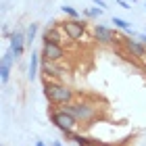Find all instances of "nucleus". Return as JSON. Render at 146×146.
<instances>
[{"instance_id":"20","label":"nucleus","mask_w":146,"mask_h":146,"mask_svg":"<svg viewBox=\"0 0 146 146\" xmlns=\"http://www.w3.org/2000/svg\"><path fill=\"white\" fill-rule=\"evenodd\" d=\"M144 11H146V4H144Z\"/></svg>"},{"instance_id":"17","label":"nucleus","mask_w":146,"mask_h":146,"mask_svg":"<svg viewBox=\"0 0 146 146\" xmlns=\"http://www.w3.org/2000/svg\"><path fill=\"white\" fill-rule=\"evenodd\" d=\"M119 6H123V9H131V6H127V2H123V0H117Z\"/></svg>"},{"instance_id":"22","label":"nucleus","mask_w":146,"mask_h":146,"mask_svg":"<svg viewBox=\"0 0 146 146\" xmlns=\"http://www.w3.org/2000/svg\"><path fill=\"white\" fill-rule=\"evenodd\" d=\"M131 2H136V0H131Z\"/></svg>"},{"instance_id":"15","label":"nucleus","mask_w":146,"mask_h":146,"mask_svg":"<svg viewBox=\"0 0 146 146\" xmlns=\"http://www.w3.org/2000/svg\"><path fill=\"white\" fill-rule=\"evenodd\" d=\"M102 13H104V9H100V6H92V9L86 11V15H88V17H102Z\"/></svg>"},{"instance_id":"10","label":"nucleus","mask_w":146,"mask_h":146,"mask_svg":"<svg viewBox=\"0 0 146 146\" xmlns=\"http://www.w3.org/2000/svg\"><path fill=\"white\" fill-rule=\"evenodd\" d=\"M40 56H42V54H36V52H31V56H29V67H27V79H29V82H34V79L38 77Z\"/></svg>"},{"instance_id":"14","label":"nucleus","mask_w":146,"mask_h":146,"mask_svg":"<svg viewBox=\"0 0 146 146\" xmlns=\"http://www.w3.org/2000/svg\"><path fill=\"white\" fill-rule=\"evenodd\" d=\"M61 11H63L69 19H82V13H79L77 9H73L71 4H63V6H61Z\"/></svg>"},{"instance_id":"7","label":"nucleus","mask_w":146,"mask_h":146,"mask_svg":"<svg viewBox=\"0 0 146 146\" xmlns=\"http://www.w3.org/2000/svg\"><path fill=\"white\" fill-rule=\"evenodd\" d=\"M9 50L15 54V58H21L23 50H25V31H13V34L9 36Z\"/></svg>"},{"instance_id":"9","label":"nucleus","mask_w":146,"mask_h":146,"mask_svg":"<svg viewBox=\"0 0 146 146\" xmlns=\"http://www.w3.org/2000/svg\"><path fill=\"white\" fill-rule=\"evenodd\" d=\"M65 29H63V25L58 27V25H52V27H48L44 31V42H54V44H61L63 40H65Z\"/></svg>"},{"instance_id":"1","label":"nucleus","mask_w":146,"mask_h":146,"mask_svg":"<svg viewBox=\"0 0 146 146\" xmlns=\"http://www.w3.org/2000/svg\"><path fill=\"white\" fill-rule=\"evenodd\" d=\"M44 94L52 104H56V107H65V104L75 100V90H73L71 86L63 84V82H52V79L50 82L48 79L44 82Z\"/></svg>"},{"instance_id":"19","label":"nucleus","mask_w":146,"mask_h":146,"mask_svg":"<svg viewBox=\"0 0 146 146\" xmlns=\"http://www.w3.org/2000/svg\"><path fill=\"white\" fill-rule=\"evenodd\" d=\"M52 146H63V142H58V140H56V142H54V144H52Z\"/></svg>"},{"instance_id":"11","label":"nucleus","mask_w":146,"mask_h":146,"mask_svg":"<svg viewBox=\"0 0 146 146\" xmlns=\"http://www.w3.org/2000/svg\"><path fill=\"white\" fill-rule=\"evenodd\" d=\"M113 23H115V27L123 29V31H127L131 38H136V36H138L136 31L131 29V23H129V21H125V19H121V17H113Z\"/></svg>"},{"instance_id":"16","label":"nucleus","mask_w":146,"mask_h":146,"mask_svg":"<svg viewBox=\"0 0 146 146\" xmlns=\"http://www.w3.org/2000/svg\"><path fill=\"white\" fill-rule=\"evenodd\" d=\"M136 38H138V40H140V42H142V44L146 46V34H138Z\"/></svg>"},{"instance_id":"5","label":"nucleus","mask_w":146,"mask_h":146,"mask_svg":"<svg viewBox=\"0 0 146 146\" xmlns=\"http://www.w3.org/2000/svg\"><path fill=\"white\" fill-rule=\"evenodd\" d=\"M63 29H65V34H67V38L71 42H79L86 34V23L82 19H69V21L63 23Z\"/></svg>"},{"instance_id":"3","label":"nucleus","mask_w":146,"mask_h":146,"mask_svg":"<svg viewBox=\"0 0 146 146\" xmlns=\"http://www.w3.org/2000/svg\"><path fill=\"white\" fill-rule=\"evenodd\" d=\"M50 119H52V123H54L61 131H73V129H75L77 125H79L77 119L73 117V115H69V113L65 111V109L54 111V113L50 115Z\"/></svg>"},{"instance_id":"18","label":"nucleus","mask_w":146,"mask_h":146,"mask_svg":"<svg viewBox=\"0 0 146 146\" xmlns=\"http://www.w3.org/2000/svg\"><path fill=\"white\" fill-rule=\"evenodd\" d=\"M36 146H48V144H44V142H40V140H38V142H36Z\"/></svg>"},{"instance_id":"8","label":"nucleus","mask_w":146,"mask_h":146,"mask_svg":"<svg viewBox=\"0 0 146 146\" xmlns=\"http://www.w3.org/2000/svg\"><path fill=\"white\" fill-rule=\"evenodd\" d=\"M121 40H123L125 50H127L131 56H136V58H146V46H144L138 38H121Z\"/></svg>"},{"instance_id":"2","label":"nucleus","mask_w":146,"mask_h":146,"mask_svg":"<svg viewBox=\"0 0 146 146\" xmlns=\"http://www.w3.org/2000/svg\"><path fill=\"white\" fill-rule=\"evenodd\" d=\"M61 109H65L69 115H73L79 123H90L98 117V107L94 102H88V100H73Z\"/></svg>"},{"instance_id":"13","label":"nucleus","mask_w":146,"mask_h":146,"mask_svg":"<svg viewBox=\"0 0 146 146\" xmlns=\"http://www.w3.org/2000/svg\"><path fill=\"white\" fill-rule=\"evenodd\" d=\"M11 65H13V63L0 61V79H2V84H6V82L11 79Z\"/></svg>"},{"instance_id":"4","label":"nucleus","mask_w":146,"mask_h":146,"mask_svg":"<svg viewBox=\"0 0 146 146\" xmlns=\"http://www.w3.org/2000/svg\"><path fill=\"white\" fill-rule=\"evenodd\" d=\"M42 61H50V63H61L65 58V48L61 44H54V42H44L42 44Z\"/></svg>"},{"instance_id":"21","label":"nucleus","mask_w":146,"mask_h":146,"mask_svg":"<svg viewBox=\"0 0 146 146\" xmlns=\"http://www.w3.org/2000/svg\"><path fill=\"white\" fill-rule=\"evenodd\" d=\"M100 146H107V144H100Z\"/></svg>"},{"instance_id":"12","label":"nucleus","mask_w":146,"mask_h":146,"mask_svg":"<svg viewBox=\"0 0 146 146\" xmlns=\"http://www.w3.org/2000/svg\"><path fill=\"white\" fill-rule=\"evenodd\" d=\"M36 36H38V23H31L29 27L25 29V44L31 46V44H34V40H36Z\"/></svg>"},{"instance_id":"6","label":"nucleus","mask_w":146,"mask_h":146,"mask_svg":"<svg viewBox=\"0 0 146 146\" xmlns=\"http://www.w3.org/2000/svg\"><path fill=\"white\" fill-rule=\"evenodd\" d=\"M92 34H94V40H96L98 44H102V46H111V44H115L117 40H119L111 27H107V25H100V23L94 25Z\"/></svg>"}]
</instances>
